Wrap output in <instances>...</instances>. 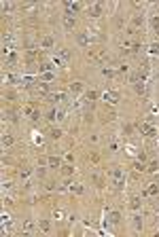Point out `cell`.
<instances>
[{"label":"cell","instance_id":"obj_10","mask_svg":"<svg viewBox=\"0 0 159 237\" xmlns=\"http://www.w3.org/2000/svg\"><path fill=\"white\" fill-rule=\"evenodd\" d=\"M55 57H60V59H62L64 64L68 62V59H70V51H68V49H60V51H57V55H55Z\"/></svg>","mask_w":159,"mask_h":237},{"label":"cell","instance_id":"obj_18","mask_svg":"<svg viewBox=\"0 0 159 237\" xmlns=\"http://www.w3.org/2000/svg\"><path fill=\"white\" fill-rule=\"evenodd\" d=\"M11 144H13V136L4 133V136H2V146H11Z\"/></svg>","mask_w":159,"mask_h":237},{"label":"cell","instance_id":"obj_1","mask_svg":"<svg viewBox=\"0 0 159 237\" xmlns=\"http://www.w3.org/2000/svg\"><path fill=\"white\" fill-rule=\"evenodd\" d=\"M136 129H138L142 136H157V129H155L153 121H140V123L136 125Z\"/></svg>","mask_w":159,"mask_h":237},{"label":"cell","instance_id":"obj_28","mask_svg":"<svg viewBox=\"0 0 159 237\" xmlns=\"http://www.w3.org/2000/svg\"><path fill=\"white\" fill-rule=\"evenodd\" d=\"M96 97H98V93H96V91H89V93H87V102H93Z\"/></svg>","mask_w":159,"mask_h":237},{"label":"cell","instance_id":"obj_27","mask_svg":"<svg viewBox=\"0 0 159 237\" xmlns=\"http://www.w3.org/2000/svg\"><path fill=\"white\" fill-rule=\"evenodd\" d=\"M60 136H62V131H60V129H51V138H53V140H57Z\"/></svg>","mask_w":159,"mask_h":237},{"label":"cell","instance_id":"obj_19","mask_svg":"<svg viewBox=\"0 0 159 237\" xmlns=\"http://www.w3.org/2000/svg\"><path fill=\"white\" fill-rule=\"evenodd\" d=\"M149 53H151V55H159V43L149 44Z\"/></svg>","mask_w":159,"mask_h":237},{"label":"cell","instance_id":"obj_24","mask_svg":"<svg viewBox=\"0 0 159 237\" xmlns=\"http://www.w3.org/2000/svg\"><path fill=\"white\" fill-rule=\"evenodd\" d=\"M38 227H40V231H45V233H47V231H49V222H47V220H40V222H38Z\"/></svg>","mask_w":159,"mask_h":237},{"label":"cell","instance_id":"obj_15","mask_svg":"<svg viewBox=\"0 0 159 237\" xmlns=\"http://www.w3.org/2000/svg\"><path fill=\"white\" fill-rule=\"evenodd\" d=\"M30 176H32V169H30V167H24V169L19 172V178H21V180H28Z\"/></svg>","mask_w":159,"mask_h":237},{"label":"cell","instance_id":"obj_29","mask_svg":"<svg viewBox=\"0 0 159 237\" xmlns=\"http://www.w3.org/2000/svg\"><path fill=\"white\" fill-rule=\"evenodd\" d=\"M153 28H155V32L159 34V17H153Z\"/></svg>","mask_w":159,"mask_h":237},{"label":"cell","instance_id":"obj_35","mask_svg":"<svg viewBox=\"0 0 159 237\" xmlns=\"http://www.w3.org/2000/svg\"><path fill=\"white\" fill-rule=\"evenodd\" d=\"M11 186H13V184H11V182H2V191H4V193H7V191H9Z\"/></svg>","mask_w":159,"mask_h":237},{"label":"cell","instance_id":"obj_3","mask_svg":"<svg viewBox=\"0 0 159 237\" xmlns=\"http://www.w3.org/2000/svg\"><path fill=\"white\" fill-rule=\"evenodd\" d=\"M96 40V36H91L89 32H83V34H77V43L81 44V47H89V44Z\"/></svg>","mask_w":159,"mask_h":237},{"label":"cell","instance_id":"obj_7","mask_svg":"<svg viewBox=\"0 0 159 237\" xmlns=\"http://www.w3.org/2000/svg\"><path fill=\"white\" fill-rule=\"evenodd\" d=\"M36 93H40V95H45L47 91H49V83H45V80H40V83H36Z\"/></svg>","mask_w":159,"mask_h":237},{"label":"cell","instance_id":"obj_14","mask_svg":"<svg viewBox=\"0 0 159 237\" xmlns=\"http://www.w3.org/2000/svg\"><path fill=\"white\" fill-rule=\"evenodd\" d=\"M40 47H43V49H51L53 47V38L51 36H45L43 40H40Z\"/></svg>","mask_w":159,"mask_h":237},{"label":"cell","instance_id":"obj_16","mask_svg":"<svg viewBox=\"0 0 159 237\" xmlns=\"http://www.w3.org/2000/svg\"><path fill=\"white\" fill-rule=\"evenodd\" d=\"M47 163H49V167L57 169V167H60V159H57V157H49V159H47Z\"/></svg>","mask_w":159,"mask_h":237},{"label":"cell","instance_id":"obj_2","mask_svg":"<svg viewBox=\"0 0 159 237\" xmlns=\"http://www.w3.org/2000/svg\"><path fill=\"white\" fill-rule=\"evenodd\" d=\"M110 178H113L115 188H123V186H125V174H123V169H119V167L110 169Z\"/></svg>","mask_w":159,"mask_h":237},{"label":"cell","instance_id":"obj_25","mask_svg":"<svg viewBox=\"0 0 159 237\" xmlns=\"http://www.w3.org/2000/svg\"><path fill=\"white\" fill-rule=\"evenodd\" d=\"M43 80H45V83L53 80V72H43Z\"/></svg>","mask_w":159,"mask_h":237},{"label":"cell","instance_id":"obj_8","mask_svg":"<svg viewBox=\"0 0 159 237\" xmlns=\"http://www.w3.org/2000/svg\"><path fill=\"white\" fill-rule=\"evenodd\" d=\"M100 15H102V4L98 2V4H93L89 9V17H100Z\"/></svg>","mask_w":159,"mask_h":237},{"label":"cell","instance_id":"obj_23","mask_svg":"<svg viewBox=\"0 0 159 237\" xmlns=\"http://www.w3.org/2000/svg\"><path fill=\"white\" fill-rule=\"evenodd\" d=\"M62 172H64L66 176H70V174H74V167H72V165H64V167H62Z\"/></svg>","mask_w":159,"mask_h":237},{"label":"cell","instance_id":"obj_36","mask_svg":"<svg viewBox=\"0 0 159 237\" xmlns=\"http://www.w3.org/2000/svg\"><path fill=\"white\" fill-rule=\"evenodd\" d=\"M149 172H157V163H155V161L149 165Z\"/></svg>","mask_w":159,"mask_h":237},{"label":"cell","instance_id":"obj_33","mask_svg":"<svg viewBox=\"0 0 159 237\" xmlns=\"http://www.w3.org/2000/svg\"><path fill=\"white\" fill-rule=\"evenodd\" d=\"M32 229H34V227H32V222H26V224H24V231H26V233H30Z\"/></svg>","mask_w":159,"mask_h":237},{"label":"cell","instance_id":"obj_20","mask_svg":"<svg viewBox=\"0 0 159 237\" xmlns=\"http://www.w3.org/2000/svg\"><path fill=\"white\" fill-rule=\"evenodd\" d=\"M53 218H55V220H64V218H66L64 210H55V212H53Z\"/></svg>","mask_w":159,"mask_h":237},{"label":"cell","instance_id":"obj_31","mask_svg":"<svg viewBox=\"0 0 159 237\" xmlns=\"http://www.w3.org/2000/svg\"><path fill=\"white\" fill-rule=\"evenodd\" d=\"M125 152H127V155H134V152H136V148H134L132 144H127V146H125Z\"/></svg>","mask_w":159,"mask_h":237},{"label":"cell","instance_id":"obj_30","mask_svg":"<svg viewBox=\"0 0 159 237\" xmlns=\"http://www.w3.org/2000/svg\"><path fill=\"white\" fill-rule=\"evenodd\" d=\"M142 21H144V19H142V15H138V17H134V26H142Z\"/></svg>","mask_w":159,"mask_h":237},{"label":"cell","instance_id":"obj_5","mask_svg":"<svg viewBox=\"0 0 159 237\" xmlns=\"http://www.w3.org/2000/svg\"><path fill=\"white\" fill-rule=\"evenodd\" d=\"M64 7H66V15H72V17H74V13H77V11H81V4H79V2H66Z\"/></svg>","mask_w":159,"mask_h":237},{"label":"cell","instance_id":"obj_12","mask_svg":"<svg viewBox=\"0 0 159 237\" xmlns=\"http://www.w3.org/2000/svg\"><path fill=\"white\" fill-rule=\"evenodd\" d=\"M108 220H110L113 224H119V222H121V214H119V212H110V214H108Z\"/></svg>","mask_w":159,"mask_h":237},{"label":"cell","instance_id":"obj_11","mask_svg":"<svg viewBox=\"0 0 159 237\" xmlns=\"http://www.w3.org/2000/svg\"><path fill=\"white\" fill-rule=\"evenodd\" d=\"M64 28H66V30H72V28H74V17H72V15H66V17H64Z\"/></svg>","mask_w":159,"mask_h":237},{"label":"cell","instance_id":"obj_21","mask_svg":"<svg viewBox=\"0 0 159 237\" xmlns=\"http://www.w3.org/2000/svg\"><path fill=\"white\" fill-rule=\"evenodd\" d=\"M130 205H132V210H138L140 208V197H132V203Z\"/></svg>","mask_w":159,"mask_h":237},{"label":"cell","instance_id":"obj_22","mask_svg":"<svg viewBox=\"0 0 159 237\" xmlns=\"http://www.w3.org/2000/svg\"><path fill=\"white\" fill-rule=\"evenodd\" d=\"M134 89H136L138 93H144V91H146V87H144V83H134Z\"/></svg>","mask_w":159,"mask_h":237},{"label":"cell","instance_id":"obj_17","mask_svg":"<svg viewBox=\"0 0 159 237\" xmlns=\"http://www.w3.org/2000/svg\"><path fill=\"white\" fill-rule=\"evenodd\" d=\"M68 191H70V193L81 195V193H83V186H81V184H70V186H68Z\"/></svg>","mask_w":159,"mask_h":237},{"label":"cell","instance_id":"obj_26","mask_svg":"<svg viewBox=\"0 0 159 237\" xmlns=\"http://www.w3.org/2000/svg\"><path fill=\"white\" fill-rule=\"evenodd\" d=\"M134 227H136V229H142V218H140V216H136V218H134Z\"/></svg>","mask_w":159,"mask_h":237},{"label":"cell","instance_id":"obj_9","mask_svg":"<svg viewBox=\"0 0 159 237\" xmlns=\"http://www.w3.org/2000/svg\"><path fill=\"white\" fill-rule=\"evenodd\" d=\"M51 102H66V93L64 91H55V93H51Z\"/></svg>","mask_w":159,"mask_h":237},{"label":"cell","instance_id":"obj_13","mask_svg":"<svg viewBox=\"0 0 159 237\" xmlns=\"http://www.w3.org/2000/svg\"><path fill=\"white\" fill-rule=\"evenodd\" d=\"M157 193H159V184H155V182H153V184H149V188H146L142 195H157Z\"/></svg>","mask_w":159,"mask_h":237},{"label":"cell","instance_id":"obj_34","mask_svg":"<svg viewBox=\"0 0 159 237\" xmlns=\"http://www.w3.org/2000/svg\"><path fill=\"white\" fill-rule=\"evenodd\" d=\"M104 76H108V79H110V76H115V70H108V68H106V70H104Z\"/></svg>","mask_w":159,"mask_h":237},{"label":"cell","instance_id":"obj_6","mask_svg":"<svg viewBox=\"0 0 159 237\" xmlns=\"http://www.w3.org/2000/svg\"><path fill=\"white\" fill-rule=\"evenodd\" d=\"M68 89H70V93H74V95H77V93H81V91H83V83H81V80H72L70 85H68Z\"/></svg>","mask_w":159,"mask_h":237},{"label":"cell","instance_id":"obj_4","mask_svg":"<svg viewBox=\"0 0 159 237\" xmlns=\"http://www.w3.org/2000/svg\"><path fill=\"white\" fill-rule=\"evenodd\" d=\"M102 100L108 102V104H117V102H119V93L113 91V89H106L104 93H102Z\"/></svg>","mask_w":159,"mask_h":237},{"label":"cell","instance_id":"obj_32","mask_svg":"<svg viewBox=\"0 0 159 237\" xmlns=\"http://www.w3.org/2000/svg\"><path fill=\"white\" fill-rule=\"evenodd\" d=\"M134 169H136V172H142V169H144V165H142L140 161H136V163H134Z\"/></svg>","mask_w":159,"mask_h":237}]
</instances>
